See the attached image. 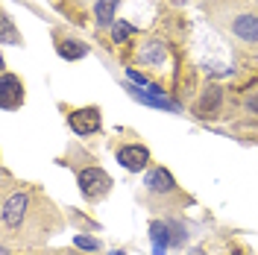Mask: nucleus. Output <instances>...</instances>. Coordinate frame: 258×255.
Here are the masks:
<instances>
[{"label":"nucleus","mask_w":258,"mask_h":255,"mask_svg":"<svg viewBox=\"0 0 258 255\" xmlns=\"http://www.w3.org/2000/svg\"><path fill=\"white\" fill-rule=\"evenodd\" d=\"M220 27L243 44H258V12L249 6H229L220 15Z\"/></svg>","instance_id":"1"},{"label":"nucleus","mask_w":258,"mask_h":255,"mask_svg":"<svg viewBox=\"0 0 258 255\" xmlns=\"http://www.w3.org/2000/svg\"><path fill=\"white\" fill-rule=\"evenodd\" d=\"M30 208H32L30 194H24V191L9 194V197L3 200V229H6V232L21 229L24 220H27V214H30Z\"/></svg>","instance_id":"2"},{"label":"nucleus","mask_w":258,"mask_h":255,"mask_svg":"<svg viewBox=\"0 0 258 255\" xmlns=\"http://www.w3.org/2000/svg\"><path fill=\"white\" fill-rule=\"evenodd\" d=\"M80 191L85 200H91V203H97V200H103L106 194L112 191V179L103 173L100 167H85V170H80Z\"/></svg>","instance_id":"3"},{"label":"nucleus","mask_w":258,"mask_h":255,"mask_svg":"<svg viewBox=\"0 0 258 255\" xmlns=\"http://www.w3.org/2000/svg\"><path fill=\"white\" fill-rule=\"evenodd\" d=\"M21 103H24V82L18 80L15 74L3 71V77H0V106L6 112H15V109H21Z\"/></svg>","instance_id":"4"},{"label":"nucleus","mask_w":258,"mask_h":255,"mask_svg":"<svg viewBox=\"0 0 258 255\" xmlns=\"http://www.w3.org/2000/svg\"><path fill=\"white\" fill-rule=\"evenodd\" d=\"M68 123L77 135H91L100 129V109L97 106H85V109H74L68 114Z\"/></svg>","instance_id":"5"},{"label":"nucleus","mask_w":258,"mask_h":255,"mask_svg":"<svg viewBox=\"0 0 258 255\" xmlns=\"http://www.w3.org/2000/svg\"><path fill=\"white\" fill-rule=\"evenodd\" d=\"M117 161H120V167L138 173V170H144L147 164H150V150H147L144 144H123L117 150Z\"/></svg>","instance_id":"6"},{"label":"nucleus","mask_w":258,"mask_h":255,"mask_svg":"<svg viewBox=\"0 0 258 255\" xmlns=\"http://www.w3.org/2000/svg\"><path fill=\"white\" fill-rule=\"evenodd\" d=\"M147 191L150 194H176V182H173V176L167 173L164 167H153L150 173H147Z\"/></svg>","instance_id":"7"},{"label":"nucleus","mask_w":258,"mask_h":255,"mask_svg":"<svg viewBox=\"0 0 258 255\" xmlns=\"http://www.w3.org/2000/svg\"><path fill=\"white\" fill-rule=\"evenodd\" d=\"M220 100H223L220 88H217V85H209V88L203 91V97H200V103H197V114H200V117H214L217 109H220Z\"/></svg>","instance_id":"8"},{"label":"nucleus","mask_w":258,"mask_h":255,"mask_svg":"<svg viewBox=\"0 0 258 255\" xmlns=\"http://www.w3.org/2000/svg\"><path fill=\"white\" fill-rule=\"evenodd\" d=\"M117 6H120V0H97V3H94V21H97V27H112Z\"/></svg>","instance_id":"9"},{"label":"nucleus","mask_w":258,"mask_h":255,"mask_svg":"<svg viewBox=\"0 0 258 255\" xmlns=\"http://www.w3.org/2000/svg\"><path fill=\"white\" fill-rule=\"evenodd\" d=\"M56 50H59L62 59H82V56H88V44H82L80 38H62L56 44Z\"/></svg>","instance_id":"10"},{"label":"nucleus","mask_w":258,"mask_h":255,"mask_svg":"<svg viewBox=\"0 0 258 255\" xmlns=\"http://www.w3.org/2000/svg\"><path fill=\"white\" fill-rule=\"evenodd\" d=\"M150 232H153V252L164 255V249H167V240H170L167 226H164V223H153V226H150Z\"/></svg>","instance_id":"11"},{"label":"nucleus","mask_w":258,"mask_h":255,"mask_svg":"<svg viewBox=\"0 0 258 255\" xmlns=\"http://www.w3.org/2000/svg\"><path fill=\"white\" fill-rule=\"evenodd\" d=\"M141 59L150 65H161L164 62V47H161V41H147V47L141 50Z\"/></svg>","instance_id":"12"},{"label":"nucleus","mask_w":258,"mask_h":255,"mask_svg":"<svg viewBox=\"0 0 258 255\" xmlns=\"http://www.w3.org/2000/svg\"><path fill=\"white\" fill-rule=\"evenodd\" d=\"M0 41L3 44H21V35L15 32V27H12V21L3 15V21H0Z\"/></svg>","instance_id":"13"},{"label":"nucleus","mask_w":258,"mask_h":255,"mask_svg":"<svg viewBox=\"0 0 258 255\" xmlns=\"http://www.w3.org/2000/svg\"><path fill=\"white\" fill-rule=\"evenodd\" d=\"M132 32H135L132 24H126V21H114V24H112V41H114V44H123Z\"/></svg>","instance_id":"14"},{"label":"nucleus","mask_w":258,"mask_h":255,"mask_svg":"<svg viewBox=\"0 0 258 255\" xmlns=\"http://www.w3.org/2000/svg\"><path fill=\"white\" fill-rule=\"evenodd\" d=\"M77 246H80V249H91V252L100 249V243H97L94 238H85V235H77Z\"/></svg>","instance_id":"15"},{"label":"nucleus","mask_w":258,"mask_h":255,"mask_svg":"<svg viewBox=\"0 0 258 255\" xmlns=\"http://www.w3.org/2000/svg\"><path fill=\"white\" fill-rule=\"evenodd\" d=\"M246 109L258 114V94H249V97H246Z\"/></svg>","instance_id":"16"},{"label":"nucleus","mask_w":258,"mask_h":255,"mask_svg":"<svg viewBox=\"0 0 258 255\" xmlns=\"http://www.w3.org/2000/svg\"><path fill=\"white\" fill-rule=\"evenodd\" d=\"M112 255H126V252H120V249H114V252Z\"/></svg>","instance_id":"17"}]
</instances>
